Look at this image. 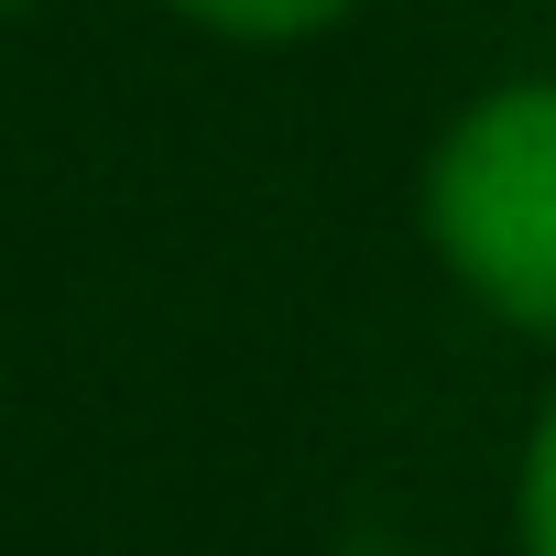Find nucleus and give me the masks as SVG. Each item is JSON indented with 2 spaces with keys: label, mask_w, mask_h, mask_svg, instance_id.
<instances>
[{
  "label": "nucleus",
  "mask_w": 556,
  "mask_h": 556,
  "mask_svg": "<svg viewBox=\"0 0 556 556\" xmlns=\"http://www.w3.org/2000/svg\"><path fill=\"white\" fill-rule=\"evenodd\" d=\"M426 218L480 306L556 339V77L502 88L447 131L426 175Z\"/></svg>",
  "instance_id": "f257e3e1"
},
{
  "label": "nucleus",
  "mask_w": 556,
  "mask_h": 556,
  "mask_svg": "<svg viewBox=\"0 0 556 556\" xmlns=\"http://www.w3.org/2000/svg\"><path fill=\"white\" fill-rule=\"evenodd\" d=\"M197 23H218V34H317V23H339L350 0H186Z\"/></svg>",
  "instance_id": "f03ea898"
},
{
  "label": "nucleus",
  "mask_w": 556,
  "mask_h": 556,
  "mask_svg": "<svg viewBox=\"0 0 556 556\" xmlns=\"http://www.w3.org/2000/svg\"><path fill=\"white\" fill-rule=\"evenodd\" d=\"M523 545L556 556V415L534 426V458H523Z\"/></svg>",
  "instance_id": "7ed1b4c3"
}]
</instances>
